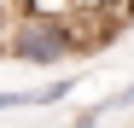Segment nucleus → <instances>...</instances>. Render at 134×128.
<instances>
[{"mask_svg": "<svg viewBox=\"0 0 134 128\" xmlns=\"http://www.w3.org/2000/svg\"><path fill=\"white\" fill-rule=\"evenodd\" d=\"M82 29H87L82 18H35V12H12L6 53H12L18 64H41V70H53V64H70L76 53L93 47Z\"/></svg>", "mask_w": 134, "mask_h": 128, "instance_id": "obj_1", "label": "nucleus"}, {"mask_svg": "<svg viewBox=\"0 0 134 128\" xmlns=\"http://www.w3.org/2000/svg\"><path fill=\"white\" fill-rule=\"evenodd\" d=\"M76 82H47V88H12V93H0V111H18V105H53L64 99Z\"/></svg>", "mask_w": 134, "mask_h": 128, "instance_id": "obj_2", "label": "nucleus"}, {"mask_svg": "<svg viewBox=\"0 0 134 128\" xmlns=\"http://www.w3.org/2000/svg\"><path fill=\"white\" fill-rule=\"evenodd\" d=\"M99 105H105V111H128V105H134V82H128V88H117V93H105Z\"/></svg>", "mask_w": 134, "mask_h": 128, "instance_id": "obj_3", "label": "nucleus"}, {"mask_svg": "<svg viewBox=\"0 0 134 128\" xmlns=\"http://www.w3.org/2000/svg\"><path fill=\"white\" fill-rule=\"evenodd\" d=\"M0 53H6V41H0Z\"/></svg>", "mask_w": 134, "mask_h": 128, "instance_id": "obj_4", "label": "nucleus"}]
</instances>
